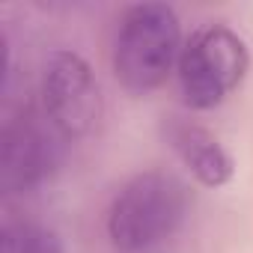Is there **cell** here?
Instances as JSON below:
<instances>
[{"instance_id": "6da1fadb", "label": "cell", "mask_w": 253, "mask_h": 253, "mask_svg": "<svg viewBox=\"0 0 253 253\" xmlns=\"http://www.w3.org/2000/svg\"><path fill=\"white\" fill-rule=\"evenodd\" d=\"M191 211L182 179L164 170H143L125 182L107 209V238L116 253H152L170 241Z\"/></svg>"}, {"instance_id": "7a4b0ae2", "label": "cell", "mask_w": 253, "mask_h": 253, "mask_svg": "<svg viewBox=\"0 0 253 253\" xmlns=\"http://www.w3.org/2000/svg\"><path fill=\"white\" fill-rule=\"evenodd\" d=\"M182 48V24L167 3H134L116 27L113 75L131 95H146L179 69Z\"/></svg>"}, {"instance_id": "3957f363", "label": "cell", "mask_w": 253, "mask_h": 253, "mask_svg": "<svg viewBox=\"0 0 253 253\" xmlns=\"http://www.w3.org/2000/svg\"><path fill=\"white\" fill-rule=\"evenodd\" d=\"M250 51L244 39L226 24H206L185 39L179 57V89L194 110L223 104L247 78Z\"/></svg>"}, {"instance_id": "277c9868", "label": "cell", "mask_w": 253, "mask_h": 253, "mask_svg": "<svg viewBox=\"0 0 253 253\" xmlns=\"http://www.w3.org/2000/svg\"><path fill=\"white\" fill-rule=\"evenodd\" d=\"M39 110L66 140L89 137L104 116V95L92 66L75 51H54L45 60L39 84Z\"/></svg>"}, {"instance_id": "5b68a950", "label": "cell", "mask_w": 253, "mask_h": 253, "mask_svg": "<svg viewBox=\"0 0 253 253\" xmlns=\"http://www.w3.org/2000/svg\"><path fill=\"white\" fill-rule=\"evenodd\" d=\"M63 137L51 128L42 110H24L3 125L0 185L6 194H27L45 185L63 158Z\"/></svg>"}, {"instance_id": "8992f818", "label": "cell", "mask_w": 253, "mask_h": 253, "mask_svg": "<svg viewBox=\"0 0 253 253\" xmlns=\"http://www.w3.org/2000/svg\"><path fill=\"white\" fill-rule=\"evenodd\" d=\"M161 134L200 185L223 188L232 182L235 161L226 152V146L217 140V134L209 131L206 125L185 119V116H167L161 125Z\"/></svg>"}, {"instance_id": "52a82bcc", "label": "cell", "mask_w": 253, "mask_h": 253, "mask_svg": "<svg viewBox=\"0 0 253 253\" xmlns=\"http://www.w3.org/2000/svg\"><path fill=\"white\" fill-rule=\"evenodd\" d=\"M0 253H63V244L54 229L33 220H15L3 226Z\"/></svg>"}]
</instances>
